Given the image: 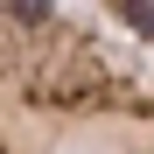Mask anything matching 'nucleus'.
Instances as JSON below:
<instances>
[{"label": "nucleus", "instance_id": "obj_1", "mask_svg": "<svg viewBox=\"0 0 154 154\" xmlns=\"http://www.w3.org/2000/svg\"><path fill=\"white\" fill-rule=\"evenodd\" d=\"M0 154H154V63L70 0H0Z\"/></svg>", "mask_w": 154, "mask_h": 154}, {"label": "nucleus", "instance_id": "obj_2", "mask_svg": "<svg viewBox=\"0 0 154 154\" xmlns=\"http://www.w3.org/2000/svg\"><path fill=\"white\" fill-rule=\"evenodd\" d=\"M91 7H98L105 28H119V35H133V42L154 49V0H91Z\"/></svg>", "mask_w": 154, "mask_h": 154}]
</instances>
